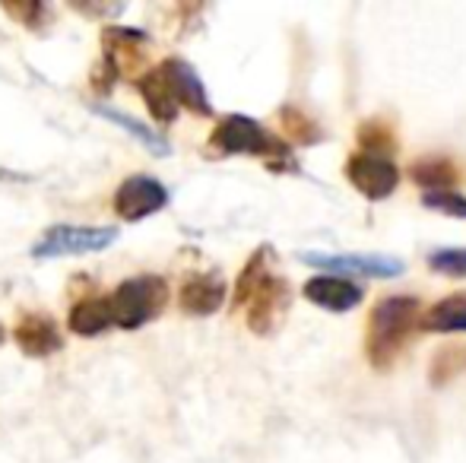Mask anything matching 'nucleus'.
I'll use <instances>...</instances> for the list:
<instances>
[{"instance_id":"obj_1","label":"nucleus","mask_w":466,"mask_h":463,"mask_svg":"<svg viewBox=\"0 0 466 463\" xmlns=\"http://www.w3.org/2000/svg\"><path fill=\"white\" fill-rule=\"evenodd\" d=\"M422 321V305L412 296H384L369 315V337H365V352L374 368H390L412 340Z\"/></svg>"},{"instance_id":"obj_2","label":"nucleus","mask_w":466,"mask_h":463,"mask_svg":"<svg viewBox=\"0 0 466 463\" xmlns=\"http://www.w3.org/2000/svg\"><path fill=\"white\" fill-rule=\"evenodd\" d=\"M166 302H168V283L162 277L147 273V277L124 279L108 296L111 324H117L121 330H137L153 321V317H159Z\"/></svg>"},{"instance_id":"obj_3","label":"nucleus","mask_w":466,"mask_h":463,"mask_svg":"<svg viewBox=\"0 0 466 463\" xmlns=\"http://www.w3.org/2000/svg\"><path fill=\"white\" fill-rule=\"evenodd\" d=\"M209 146L219 156H289V146L277 140L273 134H267L254 117L248 115H228L216 124L213 136H209Z\"/></svg>"},{"instance_id":"obj_4","label":"nucleus","mask_w":466,"mask_h":463,"mask_svg":"<svg viewBox=\"0 0 466 463\" xmlns=\"http://www.w3.org/2000/svg\"><path fill=\"white\" fill-rule=\"evenodd\" d=\"M102 61L115 70V76L140 83L149 74V38L140 29H124V25H105L102 29Z\"/></svg>"},{"instance_id":"obj_5","label":"nucleus","mask_w":466,"mask_h":463,"mask_svg":"<svg viewBox=\"0 0 466 463\" xmlns=\"http://www.w3.org/2000/svg\"><path fill=\"white\" fill-rule=\"evenodd\" d=\"M117 238V229L105 226H51L42 238L32 245V257H74V254H93L108 247Z\"/></svg>"},{"instance_id":"obj_6","label":"nucleus","mask_w":466,"mask_h":463,"mask_svg":"<svg viewBox=\"0 0 466 463\" xmlns=\"http://www.w3.org/2000/svg\"><path fill=\"white\" fill-rule=\"evenodd\" d=\"M168 204V191L153 175H130L115 191V213L124 223H140V219L159 213Z\"/></svg>"},{"instance_id":"obj_7","label":"nucleus","mask_w":466,"mask_h":463,"mask_svg":"<svg viewBox=\"0 0 466 463\" xmlns=\"http://www.w3.org/2000/svg\"><path fill=\"white\" fill-rule=\"evenodd\" d=\"M346 178L352 181L362 197L369 200H384L397 191L400 185V168L393 159L387 156H369V153H356L346 162Z\"/></svg>"},{"instance_id":"obj_8","label":"nucleus","mask_w":466,"mask_h":463,"mask_svg":"<svg viewBox=\"0 0 466 463\" xmlns=\"http://www.w3.org/2000/svg\"><path fill=\"white\" fill-rule=\"evenodd\" d=\"M301 260L320 270H339V273H356V277H374V279H390L406 270L400 257H387V254H301Z\"/></svg>"},{"instance_id":"obj_9","label":"nucleus","mask_w":466,"mask_h":463,"mask_svg":"<svg viewBox=\"0 0 466 463\" xmlns=\"http://www.w3.org/2000/svg\"><path fill=\"white\" fill-rule=\"evenodd\" d=\"M286 305H289L286 279L277 277V273H267L258 289H254L251 302H248V327L260 337L270 334L279 324V317L286 315Z\"/></svg>"},{"instance_id":"obj_10","label":"nucleus","mask_w":466,"mask_h":463,"mask_svg":"<svg viewBox=\"0 0 466 463\" xmlns=\"http://www.w3.org/2000/svg\"><path fill=\"white\" fill-rule=\"evenodd\" d=\"M159 74L166 76V83H168V89H172L178 108H187V112L200 115V117H207L209 112H213L207 86H203V80L197 76V70L190 67L187 61H181V57H168V61L159 64Z\"/></svg>"},{"instance_id":"obj_11","label":"nucleus","mask_w":466,"mask_h":463,"mask_svg":"<svg viewBox=\"0 0 466 463\" xmlns=\"http://www.w3.org/2000/svg\"><path fill=\"white\" fill-rule=\"evenodd\" d=\"M301 292H305V298L311 305L327 308V311H337V315L352 311L365 296L362 286H356L352 279H346V277H337V273H318V277L308 279Z\"/></svg>"},{"instance_id":"obj_12","label":"nucleus","mask_w":466,"mask_h":463,"mask_svg":"<svg viewBox=\"0 0 466 463\" xmlns=\"http://www.w3.org/2000/svg\"><path fill=\"white\" fill-rule=\"evenodd\" d=\"M13 337H16V347L32 358H48L64 347L57 321L51 315H42V311L19 317V324L13 327Z\"/></svg>"},{"instance_id":"obj_13","label":"nucleus","mask_w":466,"mask_h":463,"mask_svg":"<svg viewBox=\"0 0 466 463\" xmlns=\"http://www.w3.org/2000/svg\"><path fill=\"white\" fill-rule=\"evenodd\" d=\"M178 302L181 311H187V315L197 317L216 315L222 308V302H226V279L219 273H194L181 286Z\"/></svg>"},{"instance_id":"obj_14","label":"nucleus","mask_w":466,"mask_h":463,"mask_svg":"<svg viewBox=\"0 0 466 463\" xmlns=\"http://www.w3.org/2000/svg\"><path fill=\"white\" fill-rule=\"evenodd\" d=\"M419 330L429 334H466V292H454V296L435 302L419 321Z\"/></svg>"},{"instance_id":"obj_15","label":"nucleus","mask_w":466,"mask_h":463,"mask_svg":"<svg viewBox=\"0 0 466 463\" xmlns=\"http://www.w3.org/2000/svg\"><path fill=\"white\" fill-rule=\"evenodd\" d=\"M410 178L419 187H429V191H451V187L461 181V168L448 156H429V159H416L410 168Z\"/></svg>"},{"instance_id":"obj_16","label":"nucleus","mask_w":466,"mask_h":463,"mask_svg":"<svg viewBox=\"0 0 466 463\" xmlns=\"http://www.w3.org/2000/svg\"><path fill=\"white\" fill-rule=\"evenodd\" d=\"M137 86H140L143 102H147L149 115H153L159 124H172L175 117H178V102H175L172 89H168L166 76L159 74V67L149 70V74L143 76V80L137 83Z\"/></svg>"},{"instance_id":"obj_17","label":"nucleus","mask_w":466,"mask_h":463,"mask_svg":"<svg viewBox=\"0 0 466 463\" xmlns=\"http://www.w3.org/2000/svg\"><path fill=\"white\" fill-rule=\"evenodd\" d=\"M67 324L76 337H98L102 330L111 327L108 298H80V302L70 308Z\"/></svg>"},{"instance_id":"obj_18","label":"nucleus","mask_w":466,"mask_h":463,"mask_svg":"<svg viewBox=\"0 0 466 463\" xmlns=\"http://www.w3.org/2000/svg\"><path fill=\"white\" fill-rule=\"evenodd\" d=\"M96 115L108 117L111 124H117V127L127 130V134H134L137 140H140L143 146L149 149V153H156V156H168V153H172V146H168L166 136H162L156 127H147V124H140V121H137V117H130V115L117 112V108H108V106H96Z\"/></svg>"},{"instance_id":"obj_19","label":"nucleus","mask_w":466,"mask_h":463,"mask_svg":"<svg viewBox=\"0 0 466 463\" xmlns=\"http://www.w3.org/2000/svg\"><path fill=\"white\" fill-rule=\"evenodd\" d=\"M273 247H258V251L251 254V260H248L245 267H241L238 279H235V292H232V308H245L248 302H251L254 289L260 286V279L267 277V260H270Z\"/></svg>"},{"instance_id":"obj_20","label":"nucleus","mask_w":466,"mask_h":463,"mask_svg":"<svg viewBox=\"0 0 466 463\" xmlns=\"http://www.w3.org/2000/svg\"><path fill=\"white\" fill-rule=\"evenodd\" d=\"M359 146L369 156H387L390 159V153L397 149V134H393V127L387 121L369 117V121L359 124Z\"/></svg>"},{"instance_id":"obj_21","label":"nucleus","mask_w":466,"mask_h":463,"mask_svg":"<svg viewBox=\"0 0 466 463\" xmlns=\"http://www.w3.org/2000/svg\"><path fill=\"white\" fill-rule=\"evenodd\" d=\"M279 124L286 127V134L292 136L295 143H301V146H311V143H318L320 136V127L311 121L301 108H295V106H286V108H279Z\"/></svg>"},{"instance_id":"obj_22","label":"nucleus","mask_w":466,"mask_h":463,"mask_svg":"<svg viewBox=\"0 0 466 463\" xmlns=\"http://www.w3.org/2000/svg\"><path fill=\"white\" fill-rule=\"evenodd\" d=\"M429 267L444 277H466V247H438L429 254Z\"/></svg>"},{"instance_id":"obj_23","label":"nucleus","mask_w":466,"mask_h":463,"mask_svg":"<svg viewBox=\"0 0 466 463\" xmlns=\"http://www.w3.org/2000/svg\"><path fill=\"white\" fill-rule=\"evenodd\" d=\"M422 204L435 213H444V216H457V219H466V197L463 194H454V191H425Z\"/></svg>"},{"instance_id":"obj_24","label":"nucleus","mask_w":466,"mask_h":463,"mask_svg":"<svg viewBox=\"0 0 466 463\" xmlns=\"http://www.w3.org/2000/svg\"><path fill=\"white\" fill-rule=\"evenodd\" d=\"M111 83H115V70L108 67V64H98V67L93 70V86H96V93H108L111 89Z\"/></svg>"},{"instance_id":"obj_25","label":"nucleus","mask_w":466,"mask_h":463,"mask_svg":"<svg viewBox=\"0 0 466 463\" xmlns=\"http://www.w3.org/2000/svg\"><path fill=\"white\" fill-rule=\"evenodd\" d=\"M4 10L10 13V16H19L25 25H29V23H32V16H35V13H42V6H38V4H29V6H13V4H6Z\"/></svg>"},{"instance_id":"obj_26","label":"nucleus","mask_w":466,"mask_h":463,"mask_svg":"<svg viewBox=\"0 0 466 463\" xmlns=\"http://www.w3.org/2000/svg\"><path fill=\"white\" fill-rule=\"evenodd\" d=\"M0 343H4V327H0Z\"/></svg>"}]
</instances>
